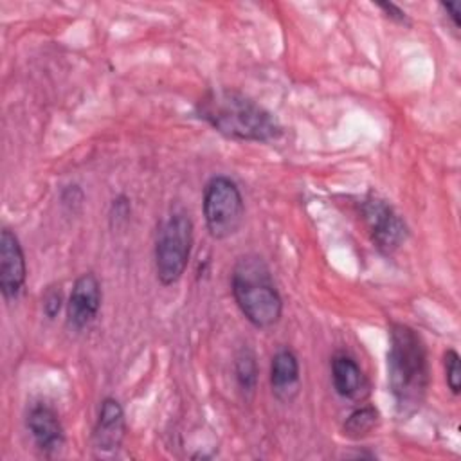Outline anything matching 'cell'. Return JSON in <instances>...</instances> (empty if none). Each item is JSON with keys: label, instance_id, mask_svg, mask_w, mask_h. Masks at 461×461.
Returning a JSON list of instances; mask_svg holds the SVG:
<instances>
[{"label": "cell", "instance_id": "cell-1", "mask_svg": "<svg viewBox=\"0 0 461 461\" xmlns=\"http://www.w3.org/2000/svg\"><path fill=\"white\" fill-rule=\"evenodd\" d=\"M196 115L234 140L270 142L283 133L279 121L267 108L236 90H209L196 103Z\"/></svg>", "mask_w": 461, "mask_h": 461}, {"label": "cell", "instance_id": "cell-2", "mask_svg": "<svg viewBox=\"0 0 461 461\" xmlns=\"http://www.w3.org/2000/svg\"><path fill=\"white\" fill-rule=\"evenodd\" d=\"M387 382L396 412L403 418L414 414L427 394L429 362L420 333L402 322L389 330Z\"/></svg>", "mask_w": 461, "mask_h": 461}, {"label": "cell", "instance_id": "cell-3", "mask_svg": "<svg viewBox=\"0 0 461 461\" xmlns=\"http://www.w3.org/2000/svg\"><path fill=\"white\" fill-rule=\"evenodd\" d=\"M230 292L243 317L256 328L267 330L279 322L283 299L259 256H243L234 265Z\"/></svg>", "mask_w": 461, "mask_h": 461}, {"label": "cell", "instance_id": "cell-4", "mask_svg": "<svg viewBox=\"0 0 461 461\" xmlns=\"http://www.w3.org/2000/svg\"><path fill=\"white\" fill-rule=\"evenodd\" d=\"M194 227L187 212H173L160 225L155 243L157 279L164 286H171L184 276L191 249Z\"/></svg>", "mask_w": 461, "mask_h": 461}, {"label": "cell", "instance_id": "cell-5", "mask_svg": "<svg viewBox=\"0 0 461 461\" xmlns=\"http://www.w3.org/2000/svg\"><path fill=\"white\" fill-rule=\"evenodd\" d=\"M202 212L214 240L234 236L245 218V203L238 184L223 175L212 176L203 187Z\"/></svg>", "mask_w": 461, "mask_h": 461}, {"label": "cell", "instance_id": "cell-6", "mask_svg": "<svg viewBox=\"0 0 461 461\" xmlns=\"http://www.w3.org/2000/svg\"><path fill=\"white\" fill-rule=\"evenodd\" d=\"M362 218L371 241L380 252L391 254L407 240V225L400 214L380 196L367 194L362 202Z\"/></svg>", "mask_w": 461, "mask_h": 461}, {"label": "cell", "instance_id": "cell-7", "mask_svg": "<svg viewBox=\"0 0 461 461\" xmlns=\"http://www.w3.org/2000/svg\"><path fill=\"white\" fill-rule=\"evenodd\" d=\"M101 283L95 274H81L74 285L67 301V324L74 331H81L94 322L101 308Z\"/></svg>", "mask_w": 461, "mask_h": 461}, {"label": "cell", "instance_id": "cell-8", "mask_svg": "<svg viewBox=\"0 0 461 461\" xmlns=\"http://www.w3.org/2000/svg\"><path fill=\"white\" fill-rule=\"evenodd\" d=\"M27 279L25 256L16 234L4 227L0 232V292L5 301H14Z\"/></svg>", "mask_w": 461, "mask_h": 461}, {"label": "cell", "instance_id": "cell-9", "mask_svg": "<svg viewBox=\"0 0 461 461\" xmlns=\"http://www.w3.org/2000/svg\"><path fill=\"white\" fill-rule=\"evenodd\" d=\"M126 432L124 409L119 400L106 396L99 405V414L92 432V447L97 456H113L122 445Z\"/></svg>", "mask_w": 461, "mask_h": 461}, {"label": "cell", "instance_id": "cell-10", "mask_svg": "<svg viewBox=\"0 0 461 461\" xmlns=\"http://www.w3.org/2000/svg\"><path fill=\"white\" fill-rule=\"evenodd\" d=\"M27 430L34 445L47 456L58 452L65 443V430L58 412L45 405L36 403L27 414Z\"/></svg>", "mask_w": 461, "mask_h": 461}, {"label": "cell", "instance_id": "cell-11", "mask_svg": "<svg viewBox=\"0 0 461 461\" xmlns=\"http://www.w3.org/2000/svg\"><path fill=\"white\" fill-rule=\"evenodd\" d=\"M331 380L337 394L342 398L357 400L367 393L364 371L357 360L346 353H337L331 358Z\"/></svg>", "mask_w": 461, "mask_h": 461}, {"label": "cell", "instance_id": "cell-12", "mask_svg": "<svg viewBox=\"0 0 461 461\" xmlns=\"http://www.w3.org/2000/svg\"><path fill=\"white\" fill-rule=\"evenodd\" d=\"M299 380V360L294 351L279 349L272 357L270 364V384L272 389L281 393L292 389Z\"/></svg>", "mask_w": 461, "mask_h": 461}, {"label": "cell", "instance_id": "cell-13", "mask_svg": "<svg viewBox=\"0 0 461 461\" xmlns=\"http://www.w3.org/2000/svg\"><path fill=\"white\" fill-rule=\"evenodd\" d=\"M378 423V411L371 405L353 411L344 421V434L351 439H360L369 434Z\"/></svg>", "mask_w": 461, "mask_h": 461}, {"label": "cell", "instance_id": "cell-14", "mask_svg": "<svg viewBox=\"0 0 461 461\" xmlns=\"http://www.w3.org/2000/svg\"><path fill=\"white\" fill-rule=\"evenodd\" d=\"M258 362L249 348H241L234 360V375L241 391L252 393L258 384Z\"/></svg>", "mask_w": 461, "mask_h": 461}, {"label": "cell", "instance_id": "cell-15", "mask_svg": "<svg viewBox=\"0 0 461 461\" xmlns=\"http://www.w3.org/2000/svg\"><path fill=\"white\" fill-rule=\"evenodd\" d=\"M445 378L452 394H459L461 391V358L456 349L445 351Z\"/></svg>", "mask_w": 461, "mask_h": 461}, {"label": "cell", "instance_id": "cell-16", "mask_svg": "<svg viewBox=\"0 0 461 461\" xmlns=\"http://www.w3.org/2000/svg\"><path fill=\"white\" fill-rule=\"evenodd\" d=\"M43 313L49 317V319H54L59 310H61V304H63V295H61V290L59 286L58 288H49L47 294L43 295Z\"/></svg>", "mask_w": 461, "mask_h": 461}, {"label": "cell", "instance_id": "cell-17", "mask_svg": "<svg viewBox=\"0 0 461 461\" xmlns=\"http://www.w3.org/2000/svg\"><path fill=\"white\" fill-rule=\"evenodd\" d=\"M376 7L382 9L387 18H391V20H394L398 23H409V18H407L405 11H402L398 5L391 4V2H378Z\"/></svg>", "mask_w": 461, "mask_h": 461}, {"label": "cell", "instance_id": "cell-18", "mask_svg": "<svg viewBox=\"0 0 461 461\" xmlns=\"http://www.w3.org/2000/svg\"><path fill=\"white\" fill-rule=\"evenodd\" d=\"M441 7L445 9V13L448 14V18L452 20L454 27H459V2H443Z\"/></svg>", "mask_w": 461, "mask_h": 461}]
</instances>
